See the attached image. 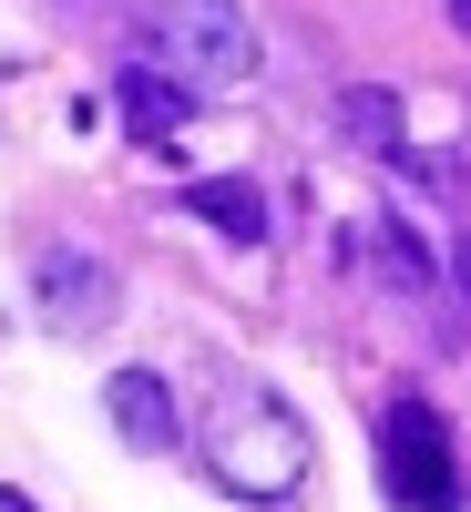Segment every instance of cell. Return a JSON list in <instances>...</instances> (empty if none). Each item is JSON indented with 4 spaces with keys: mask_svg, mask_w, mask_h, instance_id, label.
Instances as JSON below:
<instances>
[{
    "mask_svg": "<svg viewBox=\"0 0 471 512\" xmlns=\"http://www.w3.org/2000/svg\"><path fill=\"white\" fill-rule=\"evenodd\" d=\"M308 420H297L267 379H226L216 390V420H205V472H216L236 502H297L308 492Z\"/></svg>",
    "mask_w": 471,
    "mask_h": 512,
    "instance_id": "obj_1",
    "label": "cell"
},
{
    "mask_svg": "<svg viewBox=\"0 0 471 512\" xmlns=\"http://www.w3.org/2000/svg\"><path fill=\"white\" fill-rule=\"evenodd\" d=\"M154 52L185 93H236L256 72V21L246 0H154Z\"/></svg>",
    "mask_w": 471,
    "mask_h": 512,
    "instance_id": "obj_2",
    "label": "cell"
},
{
    "mask_svg": "<svg viewBox=\"0 0 471 512\" xmlns=\"http://www.w3.org/2000/svg\"><path fill=\"white\" fill-rule=\"evenodd\" d=\"M379 492L400 512H461V472H451V431L431 400H390L379 420Z\"/></svg>",
    "mask_w": 471,
    "mask_h": 512,
    "instance_id": "obj_3",
    "label": "cell"
},
{
    "mask_svg": "<svg viewBox=\"0 0 471 512\" xmlns=\"http://www.w3.org/2000/svg\"><path fill=\"white\" fill-rule=\"evenodd\" d=\"M31 297H41V318H52L62 338H103L113 308H123V287L93 246H41V267H31Z\"/></svg>",
    "mask_w": 471,
    "mask_h": 512,
    "instance_id": "obj_4",
    "label": "cell"
},
{
    "mask_svg": "<svg viewBox=\"0 0 471 512\" xmlns=\"http://www.w3.org/2000/svg\"><path fill=\"white\" fill-rule=\"evenodd\" d=\"M103 420L123 431V451H154V461L185 441V410H175V390H164L154 369H113L103 379Z\"/></svg>",
    "mask_w": 471,
    "mask_h": 512,
    "instance_id": "obj_5",
    "label": "cell"
},
{
    "mask_svg": "<svg viewBox=\"0 0 471 512\" xmlns=\"http://www.w3.org/2000/svg\"><path fill=\"white\" fill-rule=\"evenodd\" d=\"M113 93H123V134H134V144H164V134H175V123L195 113V93H185V82L164 72V62H123V82H113Z\"/></svg>",
    "mask_w": 471,
    "mask_h": 512,
    "instance_id": "obj_6",
    "label": "cell"
},
{
    "mask_svg": "<svg viewBox=\"0 0 471 512\" xmlns=\"http://www.w3.org/2000/svg\"><path fill=\"white\" fill-rule=\"evenodd\" d=\"M338 144H359V154H379V164H410V103L379 93V82L338 93Z\"/></svg>",
    "mask_w": 471,
    "mask_h": 512,
    "instance_id": "obj_7",
    "label": "cell"
},
{
    "mask_svg": "<svg viewBox=\"0 0 471 512\" xmlns=\"http://www.w3.org/2000/svg\"><path fill=\"white\" fill-rule=\"evenodd\" d=\"M185 205L216 236H236V246H267V195H256L246 175H185Z\"/></svg>",
    "mask_w": 471,
    "mask_h": 512,
    "instance_id": "obj_8",
    "label": "cell"
},
{
    "mask_svg": "<svg viewBox=\"0 0 471 512\" xmlns=\"http://www.w3.org/2000/svg\"><path fill=\"white\" fill-rule=\"evenodd\" d=\"M369 246H379V256H390V267H379V277H390L400 297H420V287H441V256H431V246H420L410 226H379Z\"/></svg>",
    "mask_w": 471,
    "mask_h": 512,
    "instance_id": "obj_9",
    "label": "cell"
},
{
    "mask_svg": "<svg viewBox=\"0 0 471 512\" xmlns=\"http://www.w3.org/2000/svg\"><path fill=\"white\" fill-rule=\"evenodd\" d=\"M0 512H41V502H31V492H0Z\"/></svg>",
    "mask_w": 471,
    "mask_h": 512,
    "instance_id": "obj_10",
    "label": "cell"
}]
</instances>
